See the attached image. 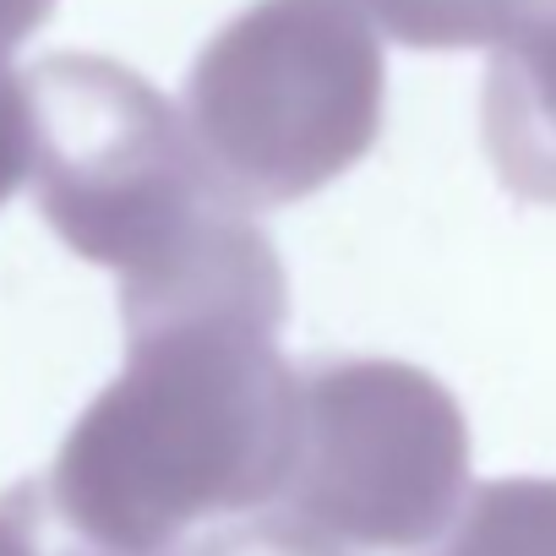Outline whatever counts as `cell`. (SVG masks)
<instances>
[{"label": "cell", "instance_id": "cell-1", "mask_svg": "<svg viewBox=\"0 0 556 556\" xmlns=\"http://www.w3.org/2000/svg\"><path fill=\"white\" fill-rule=\"evenodd\" d=\"M23 104L39 213L83 262L121 273V328L169 317L285 328V262L148 77L110 55H45L23 72Z\"/></svg>", "mask_w": 556, "mask_h": 556}, {"label": "cell", "instance_id": "cell-2", "mask_svg": "<svg viewBox=\"0 0 556 556\" xmlns=\"http://www.w3.org/2000/svg\"><path fill=\"white\" fill-rule=\"evenodd\" d=\"M290 431L295 366L273 323L126 328V366L66 431L45 496L93 551H169L197 523L273 507Z\"/></svg>", "mask_w": 556, "mask_h": 556}, {"label": "cell", "instance_id": "cell-3", "mask_svg": "<svg viewBox=\"0 0 556 556\" xmlns=\"http://www.w3.org/2000/svg\"><path fill=\"white\" fill-rule=\"evenodd\" d=\"M382 104V45L350 0H256L197 55L180 115L218 186L262 213L350 175Z\"/></svg>", "mask_w": 556, "mask_h": 556}, {"label": "cell", "instance_id": "cell-4", "mask_svg": "<svg viewBox=\"0 0 556 556\" xmlns=\"http://www.w3.org/2000/svg\"><path fill=\"white\" fill-rule=\"evenodd\" d=\"M469 491L458 399L409 361L295 371V431L273 513L339 551H420Z\"/></svg>", "mask_w": 556, "mask_h": 556}, {"label": "cell", "instance_id": "cell-5", "mask_svg": "<svg viewBox=\"0 0 556 556\" xmlns=\"http://www.w3.org/2000/svg\"><path fill=\"white\" fill-rule=\"evenodd\" d=\"M480 131L496 180L556 207V0H513L491 39Z\"/></svg>", "mask_w": 556, "mask_h": 556}, {"label": "cell", "instance_id": "cell-6", "mask_svg": "<svg viewBox=\"0 0 556 556\" xmlns=\"http://www.w3.org/2000/svg\"><path fill=\"white\" fill-rule=\"evenodd\" d=\"M420 556H556V480L507 475L464 491L458 513Z\"/></svg>", "mask_w": 556, "mask_h": 556}, {"label": "cell", "instance_id": "cell-7", "mask_svg": "<svg viewBox=\"0 0 556 556\" xmlns=\"http://www.w3.org/2000/svg\"><path fill=\"white\" fill-rule=\"evenodd\" d=\"M404 50H491L513 0H350Z\"/></svg>", "mask_w": 556, "mask_h": 556}, {"label": "cell", "instance_id": "cell-8", "mask_svg": "<svg viewBox=\"0 0 556 556\" xmlns=\"http://www.w3.org/2000/svg\"><path fill=\"white\" fill-rule=\"evenodd\" d=\"M88 556H121V551H88ZM148 556H350L328 540H317L312 529L278 518V513H256L224 534H207L197 545H169V551H148Z\"/></svg>", "mask_w": 556, "mask_h": 556}, {"label": "cell", "instance_id": "cell-9", "mask_svg": "<svg viewBox=\"0 0 556 556\" xmlns=\"http://www.w3.org/2000/svg\"><path fill=\"white\" fill-rule=\"evenodd\" d=\"M28 180V104H23V77L0 66V207Z\"/></svg>", "mask_w": 556, "mask_h": 556}, {"label": "cell", "instance_id": "cell-10", "mask_svg": "<svg viewBox=\"0 0 556 556\" xmlns=\"http://www.w3.org/2000/svg\"><path fill=\"white\" fill-rule=\"evenodd\" d=\"M0 556H39V485L0 496Z\"/></svg>", "mask_w": 556, "mask_h": 556}, {"label": "cell", "instance_id": "cell-11", "mask_svg": "<svg viewBox=\"0 0 556 556\" xmlns=\"http://www.w3.org/2000/svg\"><path fill=\"white\" fill-rule=\"evenodd\" d=\"M50 12H55V0H0V66L17 55V45L34 28L50 23Z\"/></svg>", "mask_w": 556, "mask_h": 556}]
</instances>
